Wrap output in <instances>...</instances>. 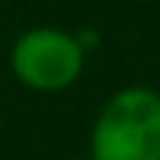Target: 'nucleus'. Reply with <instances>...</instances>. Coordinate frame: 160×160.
<instances>
[{
	"label": "nucleus",
	"mask_w": 160,
	"mask_h": 160,
	"mask_svg": "<svg viewBox=\"0 0 160 160\" xmlns=\"http://www.w3.org/2000/svg\"><path fill=\"white\" fill-rule=\"evenodd\" d=\"M86 65V51L74 33L59 27H30L9 48V68L18 83L36 92L74 86Z\"/></svg>",
	"instance_id": "2"
},
{
	"label": "nucleus",
	"mask_w": 160,
	"mask_h": 160,
	"mask_svg": "<svg viewBox=\"0 0 160 160\" xmlns=\"http://www.w3.org/2000/svg\"><path fill=\"white\" fill-rule=\"evenodd\" d=\"M89 160H160V92L148 86L113 92L92 125Z\"/></svg>",
	"instance_id": "1"
}]
</instances>
